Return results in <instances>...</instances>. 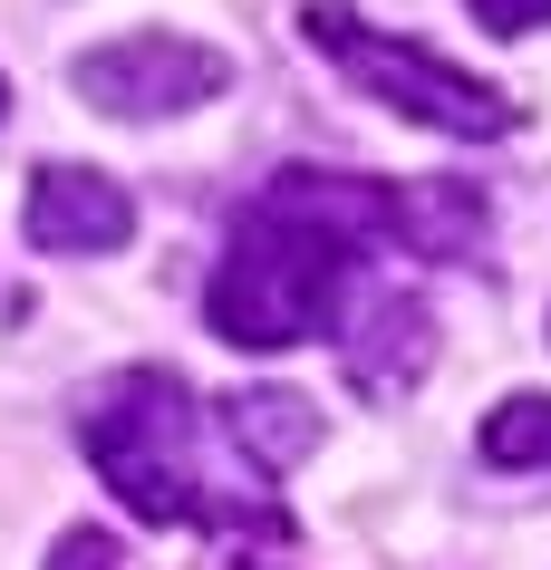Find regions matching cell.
Returning a JSON list of instances; mask_svg holds the SVG:
<instances>
[{
  "mask_svg": "<svg viewBox=\"0 0 551 570\" xmlns=\"http://www.w3.org/2000/svg\"><path fill=\"white\" fill-rule=\"evenodd\" d=\"M367 242H397V184L291 165V175H272L233 213V242H223V262H214L204 320L233 348L329 338L338 291H348V271H358Z\"/></svg>",
  "mask_w": 551,
  "mask_h": 570,
  "instance_id": "cell-1",
  "label": "cell"
},
{
  "mask_svg": "<svg viewBox=\"0 0 551 570\" xmlns=\"http://www.w3.org/2000/svg\"><path fill=\"white\" fill-rule=\"evenodd\" d=\"M88 464L107 474V493H117L136 522H262V532H281V512L262 503H223L214 483H204V464H194V387H184L175 367H117L107 387L88 396Z\"/></svg>",
  "mask_w": 551,
  "mask_h": 570,
  "instance_id": "cell-2",
  "label": "cell"
},
{
  "mask_svg": "<svg viewBox=\"0 0 551 570\" xmlns=\"http://www.w3.org/2000/svg\"><path fill=\"white\" fill-rule=\"evenodd\" d=\"M301 30H309V49L329 68H348L377 107H397V117H416V126H435V136H513V97L503 88H484V78H464L455 59H435V49H416V39H397V30H367L358 10H301Z\"/></svg>",
  "mask_w": 551,
  "mask_h": 570,
  "instance_id": "cell-3",
  "label": "cell"
},
{
  "mask_svg": "<svg viewBox=\"0 0 551 570\" xmlns=\"http://www.w3.org/2000/svg\"><path fill=\"white\" fill-rule=\"evenodd\" d=\"M68 78H78V97H88L97 117L146 126V117H184V107L223 97V88H233V59L204 49V39H175V30H136V39L88 49Z\"/></svg>",
  "mask_w": 551,
  "mask_h": 570,
  "instance_id": "cell-4",
  "label": "cell"
},
{
  "mask_svg": "<svg viewBox=\"0 0 551 570\" xmlns=\"http://www.w3.org/2000/svg\"><path fill=\"white\" fill-rule=\"evenodd\" d=\"M20 233H30V252H49V262L126 252V233H136V194H126L117 175H97V165H39Z\"/></svg>",
  "mask_w": 551,
  "mask_h": 570,
  "instance_id": "cell-5",
  "label": "cell"
},
{
  "mask_svg": "<svg viewBox=\"0 0 551 570\" xmlns=\"http://www.w3.org/2000/svg\"><path fill=\"white\" fill-rule=\"evenodd\" d=\"M338 367H348V387L358 396H406L416 377L435 367V309L406 301V291H377V301L358 309V330L338 338Z\"/></svg>",
  "mask_w": 551,
  "mask_h": 570,
  "instance_id": "cell-6",
  "label": "cell"
},
{
  "mask_svg": "<svg viewBox=\"0 0 551 570\" xmlns=\"http://www.w3.org/2000/svg\"><path fill=\"white\" fill-rule=\"evenodd\" d=\"M223 435L252 454V474H291L301 454H319V406L291 387H233L223 396Z\"/></svg>",
  "mask_w": 551,
  "mask_h": 570,
  "instance_id": "cell-7",
  "label": "cell"
},
{
  "mask_svg": "<svg viewBox=\"0 0 551 570\" xmlns=\"http://www.w3.org/2000/svg\"><path fill=\"white\" fill-rule=\"evenodd\" d=\"M397 242H416L426 262H464L484 242V194L474 184H406L397 194Z\"/></svg>",
  "mask_w": 551,
  "mask_h": 570,
  "instance_id": "cell-8",
  "label": "cell"
},
{
  "mask_svg": "<svg viewBox=\"0 0 551 570\" xmlns=\"http://www.w3.org/2000/svg\"><path fill=\"white\" fill-rule=\"evenodd\" d=\"M474 445L493 474H551V396H503Z\"/></svg>",
  "mask_w": 551,
  "mask_h": 570,
  "instance_id": "cell-9",
  "label": "cell"
},
{
  "mask_svg": "<svg viewBox=\"0 0 551 570\" xmlns=\"http://www.w3.org/2000/svg\"><path fill=\"white\" fill-rule=\"evenodd\" d=\"M49 570H136V561H126V541H117V532H97V522H78V532H59Z\"/></svg>",
  "mask_w": 551,
  "mask_h": 570,
  "instance_id": "cell-10",
  "label": "cell"
},
{
  "mask_svg": "<svg viewBox=\"0 0 551 570\" xmlns=\"http://www.w3.org/2000/svg\"><path fill=\"white\" fill-rule=\"evenodd\" d=\"M464 10H474L484 30H503V39H522V30H542V20H551V0H464Z\"/></svg>",
  "mask_w": 551,
  "mask_h": 570,
  "instance_id": "cell-11",
  "label": "cell"
},
{
  "mask_svg": "<svg viewBox=\"0 0 551 570\" xmlns=\"http://www.w3.org/2000/svg\"><path fill=\"white\" fill-rule=\"evenodd\" d=\"M0 107H10V88H0Z\"/></svg>",
  "mask_w": 551,
  "mask_h": 570,
  "instance_id": "cell-12",
  "label": "cell"
},
{
  "mask_svg": "<svg viewBox=\"0 0 551 570\" xmlns=\"http://www.w3.org/2000/svg\"><path fill=\"white\" fill-rule=\"evenodd\" d=\"M243 570H252V561H243Z\"/></svg>",
  "mask_w": 551,
  "mask_h": 570,
  "instance_id": "cell-13",
  "label": "cell"
}]
</instances>
